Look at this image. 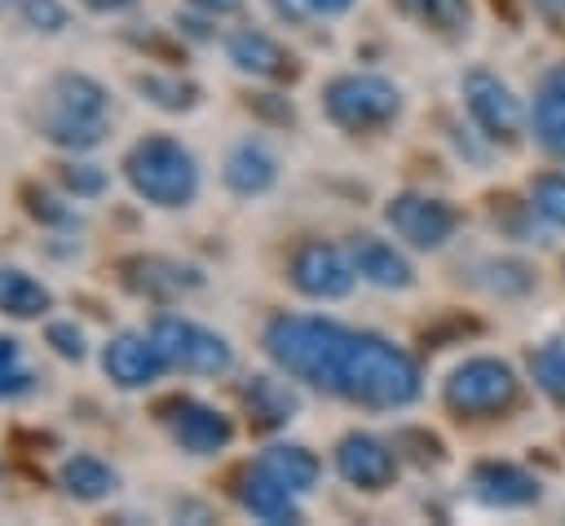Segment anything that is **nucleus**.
I'll use <instances>...</instances> for the list:
<instances>
[{
    "label": "nucleus",
    "mask_w": 565,
    "mask_h": 526,
    "mask_svg": "<svg viewBox=\"0 0 565 526\" xmlns=\"http://www.w3.org/2000/svg\"><path fill=\"white\" fill-rule=\"evenodd\" d=\"M402 106V88L375 71H340L322 84V115L349 137L384 133L388 124H397Z\"/></svg>",
    "instance_id": "5"
},
{
    "label": "nucleus",
    "mask_w": 565,
    "mask_h": 526,
    "mask_svg": "<svg viewBox=\"0 0 565 526\" xmlns=\"http://www.w3.org/2000/svg\"><path fill=\"white\" fill-rule=\"evenodd\" d=\"M57 486H62L71 499H79V504H102V499H110V495L119 491V469L106 464V460L93 455V451H71V455L57 464Z\"/></svg>",
    "instance_id": "21"
},
{
    "label": "nucleus",
    "mask_w": 565,
    "mask_h": 526,
    "mask_svg": "<svg viewBox=\"0 0 565 526\" xmlns=\"http://www.w3.org/2000/svg\"><path fill=\"white\" fill-rule=\"evenodd\" d=\"M358 0H300V9L305 13H318V18H340V13H349Z\"/></svg>",
    "instance_id": "34"
},
{
    "label": "nucleus",
    "mask_w": 565,
    "mask_h": 526,
    "mask_svg": "<svg viewBox=\"0 0 565 526\" xmlns=\"http://www.w3.org/2000/svg\"><path fill=\"white\" fill-rule=\"evenodd\" d=\"M525 367H530V380H534L552 402H565V345H561V340L530 349Z\"/></svg>",
    "instance_id": "29"
},
{
    "label": "nucleus",
    "mask_w": 565,
    "mask_h": 526,
    "mask_svg": "<svg viewBox=\"0 0 565 526\" xmlns=\"http://www.w3.org/2000/svg\"><path fill=\"white\" fill-rule=\"evenodd\" d=\"M543 9H547V18H561L565 13V0H539Z\"/></svg>",
    "instance_id": "37"
},
{
    "label": "nucleus",
    "mask_w": 565,
    "mask_h": 526,
    "mask_svg": "<svg viewBox=\"0 0 565 526\" xmlns=\"http://www.w3.org/2000/svg\"><path fill=\"white\" fill-rule=\"evenodd\" d=\"M344 336H349V327L335 318H322V314H274L260 327V349L282 376L327 393V380H331Z\"/></svg>",
    "instance_id": "4"
},
{
    "label": "nucleus",
    "mask_w": 565,
    "mask_h": 526,
    "mask_svg": "<svg viewBox=\"0 0 565 526\" xmlns=\"http://www.w3.org/2000/svg\"><path fill=\"white\" fill-rule=\"evenodd\" d=\"M327 393L344 398L353 407H366V411H402L424 393V380H419L415 358L402 345H393L375 332L349 327L340 358L331 367Z\"/></svg>",
    "instance_id": "1"
},
{
    "label": "nucleus",
    "mask_w": 565,
    "mask_h": 526,
    "mask_svg": "<svg viewBox=\"0 0 565 526\" xmlns=\"http://www.w3.org/2000/svg\"><path fill=\"white\" fill-rule=\"evenodd\" d=\"M119 278L128 292H137L146 301H172V296L203 287V274L185 261H172V256H132L119 265Z\"/></svg>",
    "instance_id": "15"
},
{
    "label": "nucleus",
    "mask_w": 565,
    "mask_h": 526,
    "mask_svg": "<svg viewBox=\"0 0 565 526\" xmlns=\"http://www.w3.org/2000/svg\"><path fill=\"white\" fill-rule=\"evenodd\" d=\"M256 464H260L269 477H278L282 486H291L296 495H309V491L318 486V477H322V460H318L309 446H300V442H269V446L256 455Z\"/></svg>",
    "instance_id": "24"
},
{
    "label": "nucleus",
    "mask_w": 565,
    "mask_h": 526,
    "mask_svg": "<svg viewBox=\"0 0 565 526\" xmlns=\"http://www.w3.org/2000/svg\"><path fill=\"white\" fill-rule=\"evenodd\" d=\"M119 172L128 181V190L159 208V212H181L199 199L203 190V168L194 159V150L181 141V137H168V133H146L137 137L124 159H119Z\"/></svg>",
    "instance_id": "3"
},
{
    "label": "nucleus",
    "mask_w": 565,
    "mask_h": 526,
    "mask_svg": "<svg viewBox=\"0 0 565 526\" xmlns=\"http://www.w3.org/2000/svg\"><path fill=\"white\" fill-rule=\"evenodd\" d=\"M44 345L62 358V362H84L88 358V332L75 318H49L44 323Z\"/></svg>",
    "instance_id": "31"
},
{
    "label": "nucleus",
    "mask_w": 565,
    "mask_h": 526,
    "mask_svg": "<svg viewBox=\"0 0 565 526\" xmlns=\"http://www.w3.org/2000/svg\"><path fill=\"white\" fill-rule=\"evenodd\" d=\"M190 9H199V13H207V18H221V13H234V9H243V0H185Z\"/></svg>",
    "instance_id": "35"
},
{
    "label": "nucleus",
    "mask_w": 565,
    "mask_h": 526,
    "mask_svg": "<svg viewBox=\"0 0 565 526\" xmlns=\"http://www.w3.org/2000/svg\"><path fill=\"white\" fill-rule=\"evenodd\" d=\"M13 18L40 35H62L71 27V9L62 0H13Z\"/></svg>",
    "instance_id": "30"
},
{
    "label": "nucleus",
    "mask_w": 565,
    "mask_h": 526,
    "mask_svg": "<svg viewBox=\"0 0 565 526\" xmlns=\"http://www.w3.org/2000/svg\"><path fill=\"white\" fill-rule=\"evenodd\" d=\"M406 22L441 40H459L472 27V0H388Z\"/></svg>",
    "instance_id": "25"
},
{
    "label": "nucleus",
    "mask_w": 565,
    "mask_h": 526,
    "mask_svg": "<svg viewBox=\"0 0 565 526\" xmlns=\"http://www.w3.org/2000/svg\"><path fill=\"white\" fill-rule=\"evenodd\" d=\"M225 57H230L234 71H243L252 80H287L296 71L287 44L274 40L269 31H260V27H234L225 35Z\"/></svg>",
    "instance_id": "16"
},
{
    "label": "nucleus",
    "mask_w": 565,
    "mask_h": 526,
    "mask_svg": "<svg viewBox=\"0 0 565 526\" xmlns=\"http://www.w3.org/2000/svg\"><path fill=\"white\" fill-rule=\"evenodd\" d=\"M463 106L472 115V124L490 137V141H516L525 128V106L521 97L494 75V71H468L463 75Z\"/></svg>",
    "instance_id": "11"
},
{
    "label": "nucleus",
    "mask_w": 565,
    "mask_h": 526,
    "mask_svg": "<svg viewBox=\"0 0 565 526\" xmlns=\"http://www.w3.org/2000/svg\"><path fill=\"white\" fill-rule=\"evenodd\" d=\"M115 111L110 88L93 80L88 71H57L44 88V106L35 115V128L49 146L66 155H88L110 137Z\"/></svg>",
    "instance_id": "2"
},
{
    "label": "nucleus",
    "mask_w": 565,
    "mask_h": 526,
    "mask_svg": "<svg viewBox=\"0 0 565 526\" xmlns=\"http://www.w3.org/2000/svg\"><path fill=\"white\" fill-rule=\"evenodd\" d=\"M335 473H340V482H349L353 491H388L393 482H397V451L384 442V438H375V433H344L340 442H335Z\"/></svg>",
    "instance_id": "13"
},
{
    "label": "nucleus",
    "mask_w": 565,
    "mask_h": 526,
    "mask_svg": "<svg viewBox=\"0 0 565 526\" xmlns=\"http://www.w3.org/2000/svg\"><path fill=\"white\" fill-rule=\"evenodd\" d=\"M234 495H238V504L256 517V522H300V495L291 491V486H282L278 477H269L260 464H252L243 477H238V486H234Z\"/></svg>",
    "instance_id": "20"
},
{
    "label": "nucleus",
    "mask_w": 565,
    "mask_h": 526,
    "mask_svg": "<svg viewBox=\"0 0 565 526\" xmlns=\"http://www.w3.org/2000/svg\"><path fill=\"white\" fill-rule=\"evenodd\" d=\"M349 256L362 283L380 287V292H406L415 287V265L406 261V252L380 234H353L349 239Z\"/></svg>",
    "instance_id": "17"
},
{
    "label": "nucleus",
    "mask_w": 565,
    "mask_h": 526,
    "mask_svg": "<svg viewBox=\"0 0 565 526\" xmlns=\"http://www.w3.org/2000/svg\"><path fill=\"white\" fill-rule=\"evenodd\" d=\"M282 177V159L278 150L265 141V137H238L230 150H225V164H221V181L230 194L238 199H260L278 186Z\"/></svg>",
    "instance_id": "14"
},
{
    "label": "nucleus",
    "mask_w": 565,
    "mask_h": 526,
    "mask_svg": "<svg viewBox=\"0 0 565 526\" xmlns=\"http://www.w3.org/2000/svg\"><path fill=\"white\" fill-rule=\"evenodd\" d=\"M40 389V371L26 362L18 336H0V402H22Z\"/></svg>",
    "instance_id": "27"
},
{
    "label": "nucleus",
    "mask_w": 565,
    "mask_h": 526,
    "mask_svg": "<svg viewBox=\"0 0 565 526\" xmlns=\"http://www.w3.org/2000/svg\"><path fill=\"white\" fill-rule=\"evenodd\" d=\"M468 486H472V495H477L481 504H490V508H525V504H534V499L543 495L539 477L525 473V469L512 464V460H481V464H472Z\"/></svg>",
    "instance_id": "18"
},
{
    "label": "nucleus",
    "mask_w": 565,
    "mask_h": 526,
    "mask_svg": "<svg viewBox=\"0 0 565 526\" xmlns=\"http://www.w3.org/2000/svg\"><path fill=\"white\" fill-rule=\"evenodd\" d=\"M132 88L141 93V102H150L154 111L163 115H185L199 106V88L172 71H146V75H132Z\"/></svg>",
    "instance_id": "26"
},
{
    "label": "nucleus",
    "mask_w": 565,
    "mask_h": 526,
    "mask_svg": "<svg viewBox=\"0 0 565 526\" xmlns=\"http://www.w3.org/2000/svg\"><path fill=\"white\" fill-rule=\"evenodd\" d=\"M53 309V292L44 278H35L22 265H0V318L35 323Z\"/></svg>",
    "instance_id": "23"
},
{
    "label": "nucleus",
    "mask_w": 565,
    "mask_h": 526,
    "mask_svg": "<svg viewBox=\"0 0 565 526\" xmlns=\"http://www.w3.org/2000/svg\"><path fill=\"white\" fill-rule=\"evenodd\" d=\"M154 420H159V429L168 433V442H172L177 451L194 455V460L221 455V451L234 442V420H230L221 407H212V402H203V398H194V393H177V398L159 402V407H154Z\"/></svg>",
    "instance_id": "8"
},
{
    "label": "nucleus",
    "mask_w": 565,
    "mask_h": 526,
    "mask_svg": "<svg viewBox=\"0 0 565 526\" xmlns=\"http://www.w3.org/2000/svg\"><path fill=\"white\" fill-rule=\"evenodd\" d=\"M530 124H534V141L565 164V62L543 71L539 88H534V106H530Z\"/></svg>",
    "instance_id": "19"
},
{
    "label": "nucleus",
    "mask_w": 565,
    "mask_h": 526,
    "mask_svg": "<svg viewBox=\"0 0 565 526\" xmlns=\"http://www.w3.org/2000/svg\"><path fill=\"white\" fill-rule=\"evenodd\" d=\"M530 199H534V212H539L543 221H552V225L565 230V172H543V177H534Z\"/></svg>",
    "instance_id": "33"
},
{
    "label": "nucleus",
    "mask_w": 565,
    "mask_h": 526,
    "mask_svg": "<svg viewBox=\"0 0 565 526\" xmlns=\"http://www.w3.org/2000/svg\"><path fill=\"white\" fill-rule=\"evenodd\" d=\"M243 402H247V415L256 420V429H282L300 411V393L291 389V376L278 380V376H265V371L260 376H247Z\"/></svg>",
    "instance_id": "22"
},
{
    "label": "nucleus",
    "mask_w": 565,
    "mask_h": 526,
    "mask_svg": "<svg viewBox=\"0 0 565 526\" xmlns=\"http://www.w3.org/2000/svg\"><path fill=\"white\" fill-rule=\"evenodd\" d=\"M22 199H26V212L40 221V225H53V230H75V208L66 203V199H57V194H49V190H35V186H26L22 190Z\"/></svg>",
    "instance_id": "32"
},
{
    "label": "nucleus",
    "mask_w": 565,
    "mask_h": 526,
    "mask_svg": "<svg viewBox=\"0 0 565 526\" xmlns=\"http://www.w3.org/2000/svg\"><path fill=\"white\" fill-rule=\"evenodd\" d=\"M163 371H168V362H163L159 345L150 340V332H115L102 345V376L124 393L150 389Z\"/></svg>",
    "instance_id": "12"
},
{
    "label": "nucleus",
    "mask_w": 565,
    "mask_h": 526,
    "mask_svg": "<svg viewBox=\"0 0 565 526\" xmlns=\"http://www.w3.org/2000/svg\"><path fill=\"white\" fill-rule=\"evenodd\" d=\"M84 9H93V13H124V9H132L137 0H79Z\"/></svg>",
    "instance_id": "36"
},
{
    "label": "nucleus",
    "mask_w": 565,
    "mask_h": 526,
    "mask_svg": "<svg viewBox=\"0 0 565 526\" xmlns=\"http://www.w3.org/2000/svg\"><path fill=\"white\" fill-rule=\"evenodd\" d=\"M146 332L159 345L168 371H185V376H225V371H234V345L221 332H212V327H203L185 314H154Z\"/></svg>",
    "instance_id": "7"
},
{
    "label": "nucleus",
    "mask_w": 565,
    "mask_h": 526,
    "mask_svg": "<svg viewBox=\"0 0 565 526\" xmlns=\"http://www.w3.org/2000/svg\"><path fill=\"white\" fill-rule=\"evenodd\" d=\"M384 221L388 230L415 248V252H437L450 243V234L459 230V212L446 203V199H433V194H419V190H402L384 203Z\"/></svg>",
    "instance_id": "10"
},
{
    "label": "nucleus",
    "mask_w": 565,
    "mask_h": 526,
    "mask_svg": "<svg viewBox=\"0 0 565 526\" xmlns=\"http://www.w3.org/2000/svg\"><path fill=\"white\" fill-rule=\"evenodd\" d=\"M57 186H62L66 199H75V203H93V199H102V194L110 190V172H106L102 164H88V159L71 155V159L57 164Z\"/></svg>",
    "instance_id": "28"
},
{
    "label": "nucleus",
    "mask_w": 565,
    "mask_h": 526,
    "mask_svg": "<svg viewBox=\"0 0 565 526\" xmlns=\"http://www.w3.org/2000/svg\"><path fill=\"white\" fill-rule=\"evenodd\" d=\"M516 398H521V376L512 371V362L490 358V354L459 362V367L446 376V385H441L446 411H455V415H463V420L503 415V411L516 407Z\"/></svg>",
    "instance_id": "6"
},
{
    "label": "nucleus",
    "mask_w": 565,
    "mask_h": 526,
    "mask_svg": "<svg viewBox=\"0 0 565 526\" xmlns=\"http://www.w3.org/2000/svg\"><path fill=\"white\" fill-rule=\"evenodd\" d=\"M287 283L309 301H344L358 287V270L349 248H335L327 239H305L287 256Z\"/></svg>",
    "instance_id": "9"
}]
</instances>
